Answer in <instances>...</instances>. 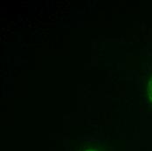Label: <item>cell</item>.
I'll return each instance as SVG.
<instances>
[{"label": "cell", "mask_w": 152, "mask_h": 151, "mask_svg": "<svg viewBox=\"0 0 152 151\" xmlns=\"http://www.w3.org/2000/svg\"><path fill=\"white\" fill-rule=\"evenodd\" d=\"M86 151H96V150H86Z\"/></svg>", "instance_id": "7a4b0ae2"}, {"label": "cell", "mask_w": 152, "mask_h": 151, "mask_svg": "<svg viewBox=\"0 0 152 151\" xmlns=\"http://www.w3.org/2000/svg\"><path fill=\"white\" fill-rule=\"evenodd\" d=\"M148 97H149V100L152 104V78L149 82V85H148Z\"/></svg>", "instance_id": "6da1fadb"}]
</instances>
